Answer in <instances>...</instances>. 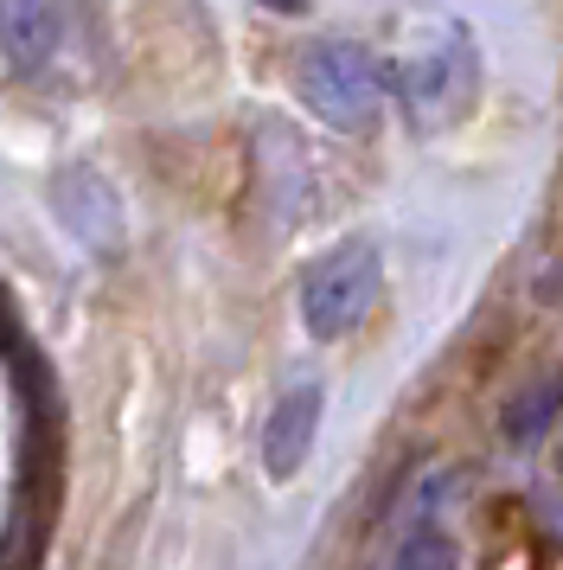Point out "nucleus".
Masks as SVG:
<instances>
[{
    "label": "nucleus",
    "instance_id": "f257e3e1",
    "mask_svg": "<svg viewBox=\"0 0 563 570\" xmlns=\"http://www.w3.org/2000/svg\"><path fill=\"white\" fill-rule=\"evenodd\" d=\"M384 90L404 104L409 129L435 135L461 122L474 90H481V52H474V32L461 20H429V27L409 39L397 65H384Z\"/></svg>",
    "mask_w": 563,
    "mask_h": 570
},
{
    "label": "nucleus",
    "instance_id": "f03ea898",
    "mask_svg": "<svg viewBox=\"0 0 563 570\" xmlns=\"http://www.w3.org/2000/svg\"><path fill=\"white\" fill-rule=\"evenodd\" d=\"M295 97L320 129L365 135L378 122L384 97H391L384 90V58L372 46H353V39H314L295 58Z\"/></svg>",
    "mask_w": 563,
    "mask_h": 570
},
{
    "label": "nucleus",
    "instance_id": "7ed1b4c3",
    "mask_svg": "<svg viewBox=\"0 0 563 570\" xmlns=\"http://www.w3.org/2000/svg\"><path fill=\"white\" fill-rule=\"evenodd\" d=\"M384 288V257L372 237H346L339 250L314 263L302 276V327L314 340H346L372 314Z\"/></svg>",
    "mask_w": 563,
    "mask_h": 570
},
{
    "label": "nucleus",
    "instance_id": "20e7f679",
    "mask_svg": "<svg viewBox=\"0 0 563 570\" xmlns=\"http://www.w3.org/2000/svg\"><path fill=\"white\" fill-rule=\"evenodd\" d=\"M320 411H327V391L320 385H295L282 391V404L263 423V474L269 481H295L307 462V449L320 436Z\"/></svg>",
    "mask_w": 563,
    "mask_h": 570
},
{
    "label": "nucleus",
    "instance_id": "39448f33",
    "mask_svg": "<svg viewBox=\"0 0 563 570\" xmlns=\"http://www.w3.org/2000/svg\"><path fill=\"white\" fill-rule=\"evenodd\" d=\"M58 46H65V27L51 0H0V65L13 78H39Z\"/></svg>",
    "mask_w": 563,
    "mask_h": 570
},
{
    "label": "nucleus",
    "instance_id": "423d86ee",
    "mask_svg": "<svg viewBox=\"0 0 563 570\" xmlns=\"http://www.w3.org/2000/svg\"><path fill=\"white\" fill-rule=\"evenodd\" d=\"M51 199H58V225H65L77 244H90V250H116V244H122V212H116V193H109L102 174L71 167L65 180L51 186Z\"/></svg>",
    "mask_w": 563,
    "mask_h": 570
},
{
    "label": "nucleus",
    "instance_id": "0eeeda50",
    "mask_svg": "<svg viewBox=\"0 0 563 570\" xmlns=\"http://www.w3.org/2000/svg\"><path fill=\"white\" fill-rule=\"evenodd\" d=\"M442 493H448V474H429V488L416 493V519H409V532H404V544H397V564L391 570H461V544L448 539V525L435 519Z\"/></svg>",
    "mask_w": 563,
    "mask_h": 570
},
{
    "label": "nucleus",
    "instance_id": "6e6552de",
    "mask_svg": "<svg viewBox=\"0 0 563 570\" xmlns=\"http://www.w3.org/2000/svg\"><path fill=\"white\" fill-rule=\"evenodd\" d=\"M557 397H563V385H544L537 397H518V404H512V416H506V436L512 442H532L537 430L551 423V404H557Z\"/></svg>",
    "mask_w": 563,
    "mask_h": 570
},
{
    "label": "nucleus",
    "instance_id": "1a4fd4ad",
    "mask_svg": "<svg viewBox=\"0 0 563 570\" xmlns=\"http://www.w3.org/2000/svg\"><path fill=\"white\" fill-rule=\"evenodd\" d=\"M263 7H269V0H263ZM276 7H282V13H302L307 0H276Z\"/></svg>",
    "mask_w": 563,
    "mask_h": 570
}]
</instances>
